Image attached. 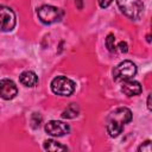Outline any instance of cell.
I'll list each match as a JSON object with an SVG mask.
<instances>
[{"instance_id":"3957f363","label":"cell","mask_w":152,"mask_h":152,"mask_svg":"<svg viewBox=\"0 0 152 152\" xmlns=\"http://www.w3.org/2000/svg\"><path fill=\"white\" fill-rule=\"evenodd\" d=\"M37 15L42 23L53 24L62 20L64 12L58 7H55L51 5H43L37 10Z\"/></svg>"},{"instance_id":"5b68a950","label":"cell","mask_w":152,"mask_h":152,"mask_svg":"<svg viewBox=\"0 0 152 152\" xmlns=\"http://www.w3.org/2000/svg\"><path fill=\"white\" fill-rule=\"evenodd\" d=\"M137 74V65L132 61H124L119 63L113 70V78L118 82L131 80Z\"/></svg>"},{"instance_id":"ba28073f","label":"cell","mask_w":152,"mask_h":152,"mask_svg":"<svg viewBox=\"0 0 152 152\" xmlns=\"http://www.w3.org/2000/svg\"><path fill=\"white\" fill-rule=\"evenodd\" d=\"M18 88L15 83L8 78H4L0 81V96L4 100H12L17 96Z\"/></svg>"},{"instance_id":"9a60e30c","label":"cell","mask_w":152,"mask_h":152,"mask_svg":"<svg viewBox=\"0 0 152 152\" xmlns=\"http://www.w3.org/2000/svg\"><path fill=\"white\" fill-rule=\"evenodd\" d=\"M139 152H151V141L146 140L145 142H142L139 147H138Z\"/></svg>"},{"instance_id":"7a4b0ae2","label":"cell","mask_w":152,"mask_h":152,"mask_svg":"<svg viewBox=\"0 0 152 152\" xmlns=\"http://www.w3.org/2000/svg\"><path fill=\"white\" fill-rule=\"evenodd\" d=\"M116 2H118L120 11L127 18L132 20L140 19L142 11H144V5L141 0H116Z\"/></svg>"},{"instance_id":"277c9868","label":"cell","mask_w":152,"mask_h":152,"mask_svg":"<svg viewBox=\"0 0 152 152\" xmlns=\"http://www.w3.org/2000/svg\"><path fill=\"white\" fill-rule=\"evenodd\" d=\"M51 90L59 96H70L75 91V82L65 76H57L51 81Z\"/></svg>"},{"instance_id":"e0dca14e","label":"cell","mask_w":152,"mask_h":152,"mask_svg":"<svg viewBox=\"0 0 152 152\" xmlns=\"http://www.w3.org/2000/svg\"><path fill=\"white\" fill-rule=\"evenodd\" d=\"M112 1L113 0H99V5H100V7L106 8V7H108L112 4Z\"/></svg>"},{"instance_id":"9c48e42d","label":"cell","mask_w":152,"mask_h":152,"mask_svg":"<svg viewBox=\"0 0 152 152\" xmlns=\"http://www.w3.org/2000/svg\"><path fill=\"white\" fill-rule=\"evenodd\" d=\"M121 91L126 96H137V95L141 94L142 88H141V84L138 81H134V80L131 78V80L124 81L122 87H121Z\"/></svg>"},{"instance_id":"8992f818","label":"cell","mask_w":152,"mask_h":152,"mask_svg":"<svg viewBox=\"0 0 152 152\" xmlns=\"http://www.w3.org/2000/svg\"><path fill=\"white\" fill-rule=\"evenodd\" d=\"M15 14L14 12L4 5H0V31L10 32L15 26Z\"/></svg>"},{"instance_id":"6da1fadb","label":"cell","mask_w":152,"mask_h":152,"mask_svg":"<svg viewBox=\"0 0 152 152\" xmlns=\"http://www.w3.org/2000/svg\"><path fill=\"white\" fill-rule=\"evenodd\" d=\"M131 120H132V112L128 108L126 107L116 108L107 118V125H106L107 133L113 138L118 137L122 132L125 125L128 124Z\"/></svg>"},{"instance_id":"52a82bcc","label":"cell","mask_w":152,"mask_h":152,"mask_svg":"<svg viewBox=\"0 0 152 152\" xmlns=\"http://www.w3.org/2000/svg\"><path fill=\"white\" fill-rule=\"evenodd\" d=\"M45 132L52 137H62L70 132V126L63 121L51 120L45 125Z\"/></svg>"},{"instance_id":"5bb4252c","label":"cell","mask_w":152,"mask_h":152,"mask_svg":"<svg viewBox=\"0 0 152 152\" xmlns=\"http://www.w3.org/2000/svg\"><path fill=\"white\" fill-rule=\"evenodd\" d=\"M40 122H42V116L37 113H33L32 114V118H31V124H32V127L33 128H37L40 126Z\"/></svg>"},{"instance_id":"2e32d148","label":"cell","mask_w":152,"mask_h":152,"mask_svg":"<svg viewBox=\"0 0 152 152\" xmlns=\"http://www.w3.org/2000/svg\"><path fill=\"white\" fill-rule=\"evenodd\" d=\"M116 48H119V51L120 52H127L128 51V46H127V43L126 42H120Z\"/></svg>"},{"instance_id":"4fadbf2b","label":"cell","mask_w":152,"mask_h":152,"mask_svg":"<svg viewBox=\"0 0 152 152\" xmlns=\"http://www.w3.org/2000/svg\"><path fill=\"white\" fill-rule=\"evenodd\" d=\"M106 45H107V48H108V50L110 52H114L116 50V46H115V37H114L113 33H109L107 36V38H106Z\"/></svg>"},{"instance_id":"7c38bea8","label":"cell","mask_w":152,"mask_h":152,"mask_svg":"<svg viewBox=\"0 0 152 152\" xmlns=\"http://www.w3.org/2000/svg\"><path fill=\"white\" fill-rule=\"evenodd\" d=\"M43 147L46 151H65V150H68L66 146H64V145H62L55 140H51V139L45 140L43 144Z\"/></svg>"},{"instance_id":"8fae6325","label":"cell","mask_w":152,"mask_h":152,"mask_svg":"<svg viewBox=\"0 0 152 152\" xmlns=\"http://www.w3.org/2000/svg\"><path fill=\"white\" fill-rule=\"evenodd\" d=\"M80 113V107L77 103H70L62 113V118L64 119H74Z\"/></svg>"},{"instance_id":"d6986e66","label":"cell","mask_w":152,"mask_h":152,"mask_svg":"<svg viewBox=\"0 0 152 152\" xmlns=\"http://www.w3.org/2000/svg\"><path fill=\"white\" fill-rule=\"evenodd\" d=\"M76 4H77V8H78V10H82V7H83V1H82V0H76Z\"/></svg>"},{"instance_id":"ac0fdd59","label":"cell","mask_w":152,"mask_h":152,"mask_svg":"<svg viewBox=\"0 0 152 152\" xmlns=\"http://www.w3.org/2000/svg\"><path fill=\"white\" fill-rule=\"evenodd\" d=\"M147 108H148V110L152 109V107H151V94L147 96Z\"/></svg>"},{"instance_id":"30bf717a","label":"cell","mask_w":152,"mask_h":152,"mask_svg":"<svg viewBox=\"0 0 152 152\" xmlns=\"http://www.w3.org/2000/svg\"><path fill=\"white\" fill-rule=\"evenodd\" d=\"M19 81L23 86L25 87H28V88H32L34 86L38 84V76L31 71V70H27V71H24L20 74L19 76Z\"/></svg>"}]
</instances>
